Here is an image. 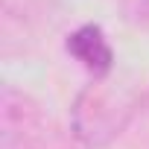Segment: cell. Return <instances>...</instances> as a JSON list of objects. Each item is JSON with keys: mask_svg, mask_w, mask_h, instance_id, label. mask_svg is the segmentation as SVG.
<instances>
[{"mask_svg": "<svg viewBox=\"0 0 149 149\" xmlns=\"http://www.w3.org/2000/svg\"><path fill=\"white\" fill-rule=\"evenodd\" d=\"M53 3L50 0H0L3 18V50H12V41L35 38L44 26H50Z\"/></svg>", "mask_w": 149, "mask_h": 149, "instance_id": "cell-3", "label": "cell"}, {"mask_svg": "<svg viewBox=\"0 0 149 149\" xmlns=\"http://www.w3.org/2000/svg\"><path fill=\"white\" fill-rule=\"evenodd\" d=\"M137 108H140V97L129 85L94 79L73 100L70 134L88 149H105L129 129Z\"/></svg>", "mask_w": 149, "mask_h": 149, "instance_id": "cell-1", "label": "cell"}, {"mask_svg": "<svg viewBox=\"0 0 149 149\" xmlns=\"http://www.w3.org/2000/svg\"><path fill=\"white\" fill-rule=\"evenodd\" d=\"M67 53L76 58L94 79H108L114 70V50L102 32L100 24H82L79 29H73L64 41Z\"/></svg>", "mask_w": 149, "mask_h": 149, "instance_id": "cell-4", "label": "cell"}, {"mask_svg": "<svg viewBox=\"0 0 149 149\" xmlns=\"http://www.w3.org/2000/svg\"><path fill=\"white\" fill-rule=\"evenodd\" d=\"M0 137L9 149H76L67 134L38 100L3 85L0 88Z\"/></svg>", "mask_w": 149, "mask_h": 149, "instance_id": "cell-2", "label": "cell"}, {"mask_svg": "<svg viewBox=\"0 0 149 149\" xmlns=\"http://www.w3.org/2000/svg\"><path fill=\"white\" fill-rule=\"evenodd\" d=\"M120 15L132 26H149V0H120Z\"/></svg>", "mask_w": 149, "mask_h": 149, "instance_id": "cell-5", "label": "cell"}]
</instances>
